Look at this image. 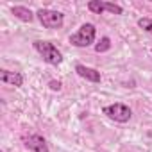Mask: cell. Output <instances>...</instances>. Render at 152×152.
I'll use <instances>...</instances> for the list:
<instances>
[{"label": "cell", "instance_id": "obj_1", "mask_svg": "<svg viewBox=\"0 0 152 152\" xmlns=\"http://www.w3.org/2000/svg\"><path fill=\"white\" fill-rule=\"evenodd\" d=\"M32 47H34V50L41 56V59H43L47 64L57 66V64L63 63V54H61V50H59L54 43L43 41V39H36V41L32 43Z\"/></svg>", "mask_w": 152, "mask_h": 152}, {"label": "cell", "instance_id": "obj_2", "mask_svg": "<svg viewBox=\"0 0 152 152\" xmlns=\"http://www.w3.org/2000/svg\"><path fill=\"white\" fill-rule=\"evenodd\" d=\"M95 38H97V29L93 23H84L81 25V29L70 36V43L73 47H79V48H86L90 45L95 43Z\"/></svg>", "mask_w": 152, "mask_h": 152}, {"label": "cell", "instance_id": "obj_3", "mask_svg": "<svg viewBox=\"0 0 152 152\" xmlns=\"http://www.w3.org/2000/svg\"><path fill=\"white\" fill-rule=\"evenodd\" d=\"M102 113H104L107 118H111V120H115V122H118V124H125V122H129L131 116H132L131 107H129L127 104H124V102L107 104V106L102 107Z\"/></svg>", "mask_w": 152, "mask_h": 152}, {"label": "cell", "instance_id": "obj_4", "mask_svg": "<svg viewBox=\"0 0 152 152\" xmlns=\"http://www.w3.org/2000/svg\"><path fill=\"white\" fill-rule=\"evenodd\" d=\"M36 18L45 29H61L64 23V15L54 9H39L36 11Z\"/></svg>", "mask_w": 152, "mask_h": 152}, {"label": "cell", "instance_id": "obj_5", "mask_svg": "<svg viewBox=\"0 0 152 152\" xmlns=\"http://www.w3.org/2000/svg\"><path fill=\"white\" fill-rule=\"evenodd\" d=\"M22 141L32 152H50V148L47 145V140L41 134H23L22 136Z\"/></svg>", "mask_w": 152, "mask_h": 152}, {"label": "cell", "instance_id": "obj_6", "mask_svg": "<svg viewBox=\"0 0 152 152\" xmlns=\"http://www.w3.org/2000/svg\"><path fill=\"white\" fill-rule=\"evenodd\" d=\"M75 72H77L79 77H83V79H86L88 83H93V84L100 83V79H102V75H100V72H99V70L90 68V66L81 64V63H79V64H75Z\"/></svg>", "mask_w": 152, "mask_h": 152}, {"label": "cell", "instance_id": "obj_7", "mask_svg": "<svg viewBox=\"0 0 152 152\" xmlns=\"http://www.w3.org/2000/svg\"><path fill=\"white\" fill-rule=\"evenodd\" d=\"M0 81L4 84H9V86H15V88H20L23 86V73L20 72H11V70H0Z\"/></svg>", "mask_w": 152, "mask_h": 152}, {"label": "cell", "instance_id": "obj_8", "mask_svg": "<svg viewBox=\"0 0 152 152\" xmlns=\"http://www.w3.org/2000/svg\"><path fill=\"white\" fill-rule=\"evenodd\" d=\"M11 13L15 15V18H18L20 22H25V23H31L34 20V16H36V13H32L25 6H13L11 7Z\"/></svg>", "mask_w": 152, "mask_h": 152}, {"label": "cell", "instance_id": "obj_9", "mask_svg": "<svg viewBox=\"0 0 152 152\" xmlns=\"http://www.w3.org/2000/svg\"><path fill=\"white\" fill-rule=\"evenodd\" d=\"M109 48H111V39H109L107 36H104V38L95 45V52H99V54H100V52H106V50H109Z\"/></svg>", "mask_w": 152, "mask_h": 152}, {"label": "cell", "instance_id": "obj_10", "mask_svg": "<svg viewBox=\"0 0 152 152\" xmlns=\"http://www.w3.org/2000/svg\"><path fill=\"white\" fill-rule=\"evenodd\" d=\"M138 27L143 29L145 32L152 34V18H140L138 20Z\"/></svg>", "mask_w": 152, "mask_h": 152}, {"label": "cell", "instance_id": "obj_11", "mask_svg": "<svg viewBox=\"0 0 152 152\" xmlns=\"http://www.w3.org/2000/svg\"><path fill=\"white\" fill-rule=\"evenodd\" d=\"M48 88H50L52 91H61V88H63V83H61V81H56V79H52V81H48Z\"/></svg>", "mask_w": 152, "mask_h": 152}, {"label": "cell", "instance_id": "obj_12", "mask_svg": "<svg viewBox=\"0 0 152 152\" xmlns=\"http://www.w3.org/2000/svg\"><path fill=\"white\" fill-rule=\"evenodd\" d=\"M0 152H6V150H0Z\"/></svg>", "mask_w": 152, "mask_h": 152}, {"label": "cell", "instance_id": "obj_13", "mask_svg": "<svg viewBox=\"0 0 152 152\" xmlns=\"http://www.w3.org/2000/svg\"><path fill=\"white\" fill-rule=\"evenodd\" d=\"M150 52H152V48H150Z\"/></svg>", "mask_w": 152, "mask_h": 152}]
</instances>
